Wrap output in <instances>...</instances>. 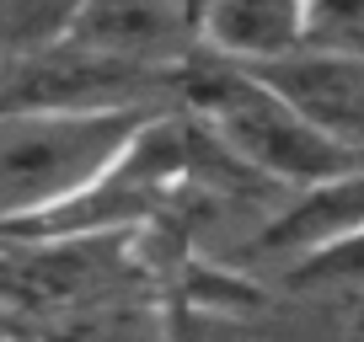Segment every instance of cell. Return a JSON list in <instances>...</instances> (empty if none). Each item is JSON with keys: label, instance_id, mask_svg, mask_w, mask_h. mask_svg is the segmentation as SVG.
<instances>
[{"label": "cell", "instance_id": "cell-1", "mask_svg": "<svg viewBox=\"0 0 364 342\" xmlns=\"http://www.w3.org/2000/svg\"><path fill=\"white\" fill-rule=\"evenodd\" d=\"M177 107L225 150L236 166L273 182L279 193H300L311 182H327L338 171L359 166L348 150H338L273 80L257 70L215 59L204 48L188 54L177 75Z\"/></svg>", "mask_w": 364, "mask_h": 342}, {"label": "cell", "instance_id": "cell-9", "mask_svg": "<svg viewBox=\"0 0 364 342\" xmlns=\"http://www.w3.org/2000/svg\"><path fill=\"white\" fill-rule=\"evenodd\" d=\"M0 342H11V337H6V326H0Z\"/></svg>", "mask_w": 364, "mask_h": 342}, {"label": "cell", "instance_id": "cell-7", "mask_svg": "<svg viewBox=\"0 0 364 342\" xmlns=\"http://www.w3.org/2000/svg\"><path fill=\"white\" fill-rule=\"evenodd\" d=\"M306 48L364 59V0H306Z\"/></svg>", "mask_w": 364, "mask_h": 342}, {"label": "cell", "instance_id": "cell-8", "mask_svg": "<svg viewBox=\"0 0 364 342\" xmlns=\"http://www.w3.org/2000/svg\"><path fill=\"white\" fill-rule=\"evenodd\" d=\"M289 284H300V289H364V236H353L343 246L311 257V263L289 267Z\"/></svg>", "mask_w": 364, "mask_h": 342}, {"label": "cell", "instance_id": "cell-3", "mask_svg": "<svg viewBox=\"0 0 364 342\" xmlns=\"http://www.w3.org/2000/svg\"><path fill=\"white\" fill-rule=\"evenodd\" d=\"M364 236V160L327 182H311L300 193H284L268 225L257 230V251L284 267H300L343 241Z\"/></svg>", "mask_w": 364, "mask_h": 342}, {"label": "cell", "instance_id": "cell-4", "mask_svg": "<svg viewBox=\"0 0 364 342\" xmlns=\"http://www.w3.org/2000/svg\"><path fill=\"white\" fill-rule=\"evenodd\" d=\"M257 75L273 80L338 150L364 160V59L300 48V54L257 70Z\"/></svg>", "mask_w": 364, "mask_h": 342}, {"label": "cell", "instance_id": "cell-2", "mask_svg": "<svg viewBox=\"0 0 364 342\" xmlns=\"http://www.w3.org/2000/svg\"><path fill=\"white\" fill-rule=\"evenodd\" d=\"M166 113V107H161ZM156 113L139 107H0V230L75 198Z\"/></svg>", "mask_w": 364, "mask_h": 342}, {"label": "cell", "instance_id": "cell-6", "mask_svg": "<svg viewBox=\"0 0 364 342\" xmlns=\"http://www.w3.org/2000/svg\"><path fill=\"white\" fill-rule=\"evenodd\" d=\"M27 342H166V321L139 294H107L91 305L43 316Z\"/></svg>", "mask_w": 364, "mask_h": 342}, {"label": "cell", "instance_id": "cell-5", "mask_svg": "<svg viewBox=\"0 0 364 342\" xmlns=\"http://www.w3.org/2000/svg\"><path fill=\"white\" fill-rule=\"evenodd\" d=\"M198 48L247 70H268L306 48V0H198Z\"/></svg>", "mask_w": 364, "mask_h": 342}]
</instances>
